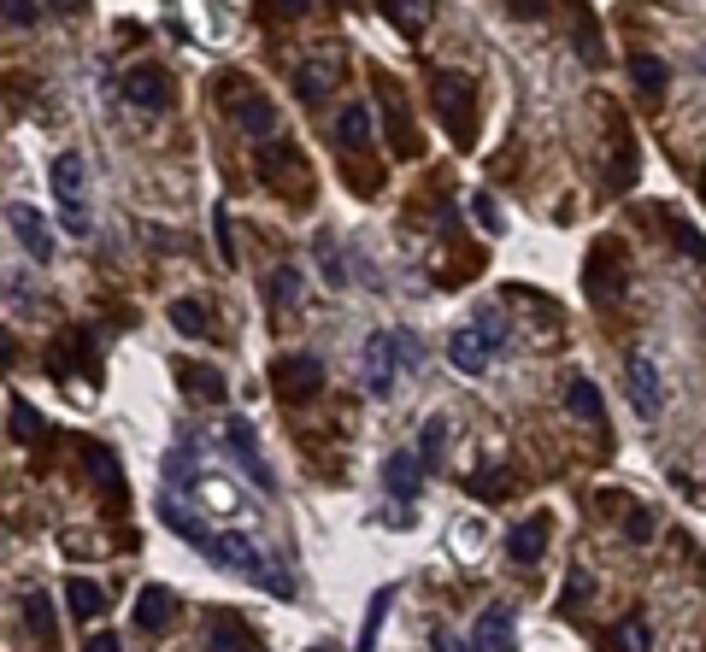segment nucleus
Returning a JSON list of instances; mask_svg holds the SVG:
<instances>
[{"label": "nucleus", "mask_w": 706, "mask_h": 652, "mask_svg": "<svg viewBox=\"0 0 706 652\" xmlns=\"http://www.w3.org/2000/svg\"><path fill=\"white\" fill-rule=\"evenodd\" d=\"M418 336L412 329H377V336L366 341V353H359V376H366V394L371 400H388L395 394V376L400 371H418Z\"/></svg>", "instance_id": "obj_1"}, {"label": "nucleus", "mask_w": 706, "mask_h": 652, "mask_svg": "<svg viewBox=\"0 0 706 652\" xmlns=\"http://www.w3.org/2000/svg\"><path fill=\"white\" fill-rule=\"evenodd\" d=\"M436 112L442 124H448V136L459 148H478V89H471V77H459V71H436Z\"/></svg>", "instance_id": "obj_2"}, {"label": "nucleus", "mask_w": 706, "mask_h": 652, "mask_svg": "<svg viewBox=\"0 0 706 652\" xmlns=\"http://www.w3.org/2000/svg\"><path fill=\"white\" fill-rule=\"evenodd\" d=\"M259 177L277 188L283 200L312 206V171H307V153H300L295 141H265V148H259Z\"/></svg>", "instance_id": "obj_3"}, {"label": "nucleus", "mask_w": 706, "mask_h": 652, "mask_svg": "<svg viewBox=\"0 0 706 652\" xmlns=\"http://www.w3.org/2000/svg\"><path fill=\"white\" fill-rule=\"evenodd\" d=\"M507 347V336H500V324H488V317H478V324H466V329H454V341H448V359H454V371H466V376H483L488 371V359Z\"/></svg>", "instance_id": "obj_4"}, {"label": "nucleus", "mask_w": 706, "mask_h": 652, "mask_svg": "<svg viewBox=\"0 0 706 652\" xmlns=\"http://www.w3.org/2000/svg\"><path fill=\"white\" fill-rule=\"evenodd\" d=\"M53 200H60L71 236H89V188H83V153L53 159Z\"/></svg>", "instance_id": "obj_5"}, {"label": "nucleus", "mask_w": 706, "mask_h": 652, "mask_svg": "<svg viewBox=\"0 0 706 652\" xmlns=\"http://www.w3.org/2000/svg\"><path fill=\"white\" fill-rule=\"evenodd\" d=\"M583 288H589L595 306H618V300H624V253H618V241H595V248H589Z\"/></svg>", "instance_id": "obj_6"}, {"label": "nucleus", "mask_w": 706, "mask_h": 652, "mask_svg": "<svg viewBox=\"0 0 706 652\" xmlns=\"http://www.w3.org/2000/svg\"><path fill=\"white\" fill-rule=\"evenodd\" d=\"M271 388H277L289 405H300V400H312L324 388V365L312 353H283V359H271Z\"/></svg>", "instance_id": "obj_7"}, {"label": "nucleus", "mask_w": 706, "mask_h": 652, "mask_svg": "<svg viewBox=\"0 0 706 652\" xmlns=\"http://www.w3.org/2000/svg\"><path fill=\"white\" fill-rule=\"evenodd\" d=\"M336 83H342V41H319V48L307 53V65L295 71V89L312 106V100L336 95Z\"/></svg>", "instance_id": "obj_8"}, {"label": "nucleus", "mask_w": 706, "mask_h": 652, "mask_svg": "<svg viewBox=\"0 0 706 652\" xmlns=\"http://www.w3.org/2000/svg\"><path fill=\"white\" fill-rule=\"evenodd\" d=\"M119 95L129 100V106H141V112H165V106H171V77H165V65H129L124 83H119Z\"/></svg>", "instance_id": "obj_9"}, {"label": "nucleus", "mask_w": 706, "mask_h": 652, "mask_svg": "<svg viewBox=\"0 0 706 652\" xmlns=\"http://www.w3.org/2000/svg\"><path fill=\"white\" fill-rule=\"evenodd\" d=\"M224 441H230V453L241 459V471L253 476L259 488H265V494H277V476H271V465H265V453H259V441H253V429L241 424V417H230L224 424Z\"/></svg>", "instance_id": "obj_10"}, {"label": "nucleus", "mask_w": 706, "mask_h": 652, "mask_svg": "<svg viewBox=\"0 0 706 652\" xmlns=\"http://www.w3.org/2000/svg\"><path fill=\"white\" fill-rule=\"evenodd\" d=\"M7 229L24 241V253L36 259V265H48L53 259V236H48V217H41L36 206H7Z\"/></svg>", "instance_id": "obj_11"}, {"label": "nucleus", "mask_w": 706, "mask_h": 652, "mask_svg": "<svg viewBox=\"0 0 706 652\" xmlns=\"http://www.w3.org/2000/svg\"><path fill=\"white\" fill-rule=\"evenodd\" d=\"M207 652H259V635L248 629V617L212 612L207 617Z\"/></svg>", "instance_id": "obj_12"}, {"label": "nucleus", "mask_w": 706, "mask_h": 652, "mask_svg": "<svg viewBox=\"0 0 706 652\" xmlns=\"http://www.w3.org/2000/svg\"><path fill=\"white\" fill-rule=\"evenodd\" d=\"M630 405H636L642 417L666 412V388H659V371H654V359H647V353L630 359Z\"/></svg>", "instance_id": "obj_13"}, {"label": "nucleus", "mask_w": 706, "mask_h": 652, "mask_svg": "<svg viewBox=\"0 0 706 652\" xmlns=\"http://www.w3.org/2000/svg\"><path fill=\"white\" fill-rule=\"evenodd\" d=\"M383 488L395 500H418V488H424V459L418 453H407V447H400V453H388V465H383Z\"/></svg>", "instance_id": "obj_14"}, {"label": "nucleus", "mask_w": 706, "mask_h": 652, "mask_svg": "<svg viewBox=\"0 0 706 652\" xmlns=\"http://www.w3.org/2000/svg\"><path fill=\"white\" fill-rule=\"evenodd\" d=\"M24 629H30V641L41 647V652H53L60 647V617H53V600L48 593H24Z\"/></svg>", "instance_id": "obj_15"}, {"label": "nucleus", "mask_w": 706, "mask_h": 652, "mask_svg": "<svg viewBox=\"0 0 706 652\" xmlns=\"http://www.w3.org/2000/svg\"><path fill=\"white\" fill-rule=\"evenodd\" d=\"M177 617V593L171 588H160V582H148L136 593V629H148V635H160L165 623Z\"/></svg>", "instance_id": "obj_16"}, {"label": "nucleus", "mask_w": 706, "mask_h": 652, "mask_svg": "<svg viewBox=\"0 0 706 652\" xmlns=\"http://www.w3.org/2000/svg\"><path fill=\"white\" fill-rule=\"evenodd\" d=\"M478 652H518V623L507 605H495V612L478 617V641H471Z\"/></svg>", "instance_id": "obj_17"}, {"label": "nucleus", "mask_w": 706, "mask_h": 652, "mask_svg": "<svg viewBox=\"0 0 706 652\" xmlns=\"http://www.w3.org/2000/svg\"><path fill=\"white\" fill-rule=\"evenodd\" d=\"M547 553V517H524L507 529V559L512 564H536Z\"/></svg>", "instance_id": "obj_18"}, {"label": "nucleus", "mask_w": 706, "mask_h": 652, "mask_svg": "<svg viewBox=\"0 0 706 652\" xmlns=\"http://www.w3.org/2000/svg\"><path fill=\"white\" fill-rule=\"evenodd\" d=\"M83 465H89V482L100 488V494H107V500H124V476H119V459H112L100 441H83Z\"/></svg>", "instance_id": "obj_19"}, {"label": "nucleus", "mask_w": 706, "mask_h": 652, "mask_svg": "<svg viewBox=\"0 0 706 652\" xmlns=\"http://www.w3.org/2000/svg\"><path fill=\"white\" fill-rule=\"evenodd\" d=\"M230 106H236V124L248 136H277V106L265 95H230Z\"/></svg>", "instance_id": "obj_20"}, {"label": "nucleus", "mask_w": 706, "mask_h": 652, "mask_svg": "<svg viewBox=\"0 0 706 652\" xmlns=\"http://www.w3.org/2000/svg\"><path fill=\"white\" fill-rule=\"evenodd\" d=\"M430 12H436L430 0H383V18L395 24V30L407 36V41H418V36L430 30Z\"/></svg>", "instance_id": "obj_21"}, {"label": "nucleus", "mask_w": 706, "mask_h": 652, "mask_svg": "<svg viewBox=\"0 0 706 652\" xmlns=\"http://www.w3.org/2000/svg\"><path fill=\"white\" fill-rule=\"evenodd\" d=\"M7 417H12V441H18V447H41V441H48V424H41V412L24 394L7 400Z\"/></svg>", "instance_id": "obj_22"}, {"label": "nucleus", "mask_w": 706, "mask_h": 652, "mask_svg": "<svg viewBox=\"0 0 706 652\" xmlns=\"http://www.w3.org/2000/svg\"><path fill=\"white\" fill-rule=\"evenodd\" d=\"M566 412L583 417V424H600V417H607V405H600V388L589 383V376H571V383H566Z\"/></svg>", "instance_id": "obj_23"}, {"label": "nucleus", "mask_w": 706, "mask_h": 652, "mask_svg": "<svg viewBox=\"0 0 706 652\" xmlns=\"http://www.w3.org/2000/svg\"><path fill=\"white\" fill-rule=\"evenodd\" d=\"M336 141L342 148H366L371 141V106L366 100H348V106L336 112Z\"/></svg>", "instance_id": "obj_24"}, {"label": "nucleus", "mask_w": 706, "mask_h": 652, "mask_svg": "<svg viewBox=\"0 0 706 652\" xmlns=\"http://www.w3.org/2000/svg\"><path fill=\"white\" fill-rule=\"evenodd\" d=\"M630 83H636L642 95H666L671 89V65L659 60V53H636V60H630Z\"/></svg>", "instance_id": "obj_25"}, {"label": "nucleus", "mask_w": 706, "mask_h": 652, "mask_svg": "<svg viewBox=\"0 0 706 652\" xmlns=\"http://www.w3.org/2000/svg\"><path fill=\"white\" fill-rule=\"evenodd\" d=\"M448 441H454V424H448V417H430V424H424V435H418V459H424V471H436L442 465V453H448Z\"/></svg>", "instance_id": "obj_26"}, {"label": "nucleus", "mask_w": 706, "mask_h": 652, "mask_svg": "<svg viewBox=\"0 0 706 652\" xmlns=\"http://www.w3.org/2000/svg\"><path fill=\"white\" fill-rule=\"evenodd\" d=\"M65 605H71V617H100L107 612V593H100V582H89V576H71Z\"/></svg>", "instance_id": "obj_27"}, {"label": "nucleus", "mask_w": 706, "mask_h": 652, "mask_svg": "<svg viewBox=\"0 0 706 652\" xmlns=\"http://www.w3.org/2000/svg\"><path fill=\"white\" fill-rule=\"evenodd\" d=\"M171 329H183L189 341H200V336H212V317H207L200 300H171Z\"/></svg>", "instance_id": "obj_28"}, {"label": "nucleus", "mask_w": 706, "mask_h": 652, "mask_svg": "<svg viewBox=\"0 0 706 652\" xmlns=\"http://www.w3.org/2000/svg\"><path fill=\"white\" fill-rule=\"evenodd\" d=\"M395 605V588H377L366 605V629H359V647L354 652H377V635H383V612Z\"/></svg>", "instance_id": "obj_29"}, {"label": "nucleus", "mask_w": 706, "mask_h": 652, "mask_svg": "<svg viewBox=\"0 0 706 652\" xmlns=\"http://www.w3.org/2000/svg\"><path fill=\"white\" fill-rule=\"evenodd\" d=\"M630 183H636V141H630V136H618V153H612L607 188H612V195H624Z\"/></svg>", "instance_id": "obj_30"}, {"label": "nucleus", "mask_w": 706, "mask_h": 652, "mask_svg": "<svg viewBox=\"0 0 706 652\" xmlns=\"http://www.w3.org/2000/svg\"><path fill=\"white\" fill-rule=\"evenodd\" d=\"M177 383H183V394H212V400H224L219 371H207V365H177Z\"/></svg>", "instance_id": "obj_31"}, {"label": "nucleus", "mask_w": 706, "mask_h": 652, "mask_svg": "<svg viewBox=\"0 0 706 652\" xmlns=\"http://www.w3.org/2000/svg\"><path fill=\"white\" fill-rule=\"evenodd\" d=\"M466 488L478 500H507V476H500V465H478V476H471Z\"/></svg>", "instance_id": "obj_32"}, {"label": "nucleus", "mask_w": 706, "mask_h": 652, "mask_svg": "<svg viewBox=\"0 0 706 652\" xmlns=\"http://www.w3.org/2000/svg\"><path fill=\"white\" fill-rule=\"evenodd\" d=\"M647 641H654V635H647L642 617H630V623H618V629H612V647L618 652H647Z\"/></svg>", "instance_id": "obj_33"}, {"label": "nucleus", "mask_w": 706, "mask_h": 652, "mask_svg": "<svg viewBox=\"0 0 706 652\" xmlns=\"http://www.w3.org/2000/svg\"><path fill=\"white\" fill-rule=\"evenodd\" d=\"M295 294H300V271H295V265H283L277 277H271V312H283Z\"/></svg>", "instance_id": "obj_34"}, {"label": "nucleus", "mask_w": 706, "mask_h": 652, "mask_svg": "<svg viewBox=\"0 0 706 652\" xmlns=\"http://www.w3.org/2000/svg\"><path fill=\"white\" fill-rule=\"evenodd\" d=\"M319 271H324V283L330 288H348V271H342V253H336V241H319Z\"/></svg>", "instance_id": "obj_35"}, {"label": "nucleus", "mask_w": 706, "mask_h": 652, "mask_svg": "<svg viewBox=\"0 0 706 652\" xmlns=\"http://www.w3.org/2000/svg\"><path fill=\"white\" fill-rule=\"evenodd\" d=\"M671 241H677V253H689L695 265H706V241H701L695 224H671Z\"/></svg>", "instance_id": "obj_36"}, {"label": "nucleus", "mask_w": 706, "mask_h": 652, "mask_svg": "<svg viewBox=\"0 0 706 652\" xmlns=\"http://www.w3.org/2000/svg\"><path fill=\"white\" fill-rule=\"evenodd\" d=\"M36 18H41L36 0H7V30H30Z\"/></svg>", "instance_id": "obj_37"}, {"label": "nucleus", "mask_w": 706, "mask_h": 652, "mask_svg": "<svg viewBox=\"0 0 706 652\" xmlns=\"http://www.w3.org/2000/svg\"><path fill=\"white\" fill-rule=\"evenodd\" d=\"M624 535H630V541H654V512H647V505H636V512L624 517Z\"/></svg>", "instance_id": "obj_38"}, {"label": "nucleus", "mask_w": 706, "mask_h": 652, "mask_svg": "<svg viewBox=\"0 0 706 652\" xmlns=\"http://www.w3.org/2000/svg\"><path fill=\"white\" fill-rule=\"evenodd\" d=\"M471 212H478V224L488 229V236H500V224H507V217H500V206H495V200H488V195H478V200H471Z\"/></svg>", "instance_id": "obj_39"}, {"label": "nucleus", "mask_w": 706, "mask_h": 652, "mask_svg": "<svg viewBox=\"0 0 706 652\" xmlns=\"http://www.w3.org/2000/svg\"><path fill=\"white\" fill-rule=\"evenodd\" d=\"M212 224H219V253H224V265H236V236H230V206H219V217H212Z\"/></svg>", "instance_id": "obj_40"}, {"label": "nucleus", "mask_w": 706, "mask_h": 652, "mask_svg": "<svg viewBox=\"0 0 706 652\" xmlns=\"http://www.w3.org/2000/svg\"><path fill=\"white\" fill-rule=\"evenodd\" d=\"M583 588H589V576H583V570H571V582H566V593H559V612H571V605L583 600Z\"/></svg>", "instance_id": "obj_41"}, {"label": "nucleus", "mask_w": 706, "mask_h": 652, "mask_svg": "<svg viewBox=\"0 0 706 652\" xmlns=\"http://www.w3.org/2000/svg\"><path fill=\"white\" fill-rule=\"evenodd\" d=\"M307 12V0H271V18H300Z\"/></svg>", "instance_id": "obj_42"}, {"label": "nucleus", "mask_w": 706, "mask_h": 652, "mask_svg": "<svg viewBox=\"0 0 706 652\" xmlns=\"http://www.w3.org/2000/svg\"><path fill=\"white\" fill-rule=\"evenodd\" d=\"M547 0H512V18H542Z\"/></svg>", "instance_id": "obj_43"}, {"label": "nucleus", "mask_w": 706, "mask_h": 652, "mask_svg": "<svg viewBox=\"0 0 706 652\" xmlns=\"http://www.w3.org/2000/svg\"><path fill=\"white\" fill-rule=\"evenodd\" d=\"M83 652H124V641H119V635H95V641L83 647Z\"/></svg>", "instance_id": "obj_44"}, {"label": "nucleus", "mask_w": 706, "mask_h": 652, "mask_svg": "<svg viewBox=\"0 0 706 652\" xmlns=\"http://www.w3.org/2000/svg\"><path fill=\"white\" fill-rule=\"evenodd\" d=\"M436 652H478V647H466V641H459V635H448V629H442V635H436Z\"/></svg>", "instance_id": "obj_45"}, {"label": "nucleus", "mask_w": 706, "mask_h": 652, "mask_svg": "<svg viewBox=\"0 0 706 652\" xmlns=\"http://www.w3.org/2000/svg\"><path fill=\"white\" fill-rule=\"evenodd\" d=\"M48 7H60V12H83V0H48Z\"/></svg>", "instance_id": "obj_46"}, {"label": "nucleus", "mask_w": 706, "mask_h": 652, "mask_svg": "<svg viewBox=\"0 0 706 652\" xmlns=\"http://www.w3.org/2000/svg\"><path fill=\"white\" fill-rule=\"evenodd\" d=\"M695 71H706V48H701V53H695Z\"/></svg>", "instance_id": "obj_47"}, {"label": "nucleus", "mask_w": 706, "mask_h": 652, "mask_svg": "<svg viewBox=\"0 0 706 652\" xmlns=\"http://www.w3.org/2000/svg\"><path fill=\"white\" fill-rule=\"evenodd\" d=\"M312 652H342V647H330V641H324V647H312Z\"/></svg>", "instance_id": "obj_48"}]
</instances>
